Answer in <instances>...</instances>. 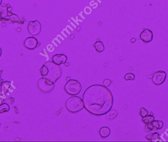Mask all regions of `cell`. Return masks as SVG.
I'll use <instances>...</instances> for the list:
<instances>
[{
    "mask_svg": "<svg viewBox=\"0 0 168 142\" xmlns=\"http://www.w3.org/2000/svg\"><path fill=\"white\" fill-rule=\"evenodd\" d=\"M85 108L90 113L97 115L106 114L113 106V98L111 91L101 85L89 87L83 95Z\"/></svg>",
    "mask_w": 168,
    "mask_h": 142,
    "instance_id": "obj_1",
    "label": "cell"
},
{
    "mask_svg": "<svg viewBox=\"0 0 168 142\" xmlns=\"http://www.w3.org/2000/svg\"><path fill=\"white\" fill-rule=\"evenodd\" d=\"M44 64L48 68L47 74L44 78L49 80L53 83H55L62 75L61 67L53 61H47Z\"/></svg>",
    "mask_w": 168,
    "mask_h": 142,
    "instance_id": "obj_2",
    "label": "cell"
},
{
    "mask_svg": "<svg viewBox=\"0 0 168 142\" xmlns=\"http://www.w3.org/2000/svg\"><path fill=\"white\" fill-rule=\"evenodd\" d=\"M66 107L69 111L71 113H76L81 110L84 106L82 99L79 97L74 96L67 100Z\"/></svg>",
    "mask_w": 168,
    "mask_h": 142,
    "instance_id": "obj_3",
    "label": "cell"
},
{
    "mask_svg": "<svg viewBox=\"0 0 168 142\" xmlns=\"http://www.w3.org/2000/svg\"><path fill=\"white\" fill-rule=\"evenodd\" d=\"M64 88L66 93L70 96L78 95L82 89L80 82L74 79H71L68 81Z\"/></svg>",
    "mask_w": 168,
    "mask_h": 142,
    "instance_id": "obj_4",
    "label": "cell"
},
{
    "mask_svg": "<svg viewBox=\"0 0 168 142\" xmlns=\"http://www.w3.org/2000/svg\"><path fill=\"white\" fill-rule=\"evenodd\" d=\"M38 85L39 89L43 93H48L51 91L55 87L54 83L44 77L39 79Z\"/></svg>",
    "mask_w": 168,
    "mask_h": 142,
    "instance_id": "obj_5",
    "label": "cell"
},
{
    "mask_svg": "<svg viewBox=\"0 0 168 142\" xmlns=\"http://www.w3.org/2000/svg\"><path fill=\"white\" fill-rule=\"evenodd\" d=\"M27 28L30 34L33 36H36L41 32L42 25L38 20L30 21L28 23Z\"/></svg>",
    "mask_w": 168,
    "mask_h": 142,
    "instance_id": "obj_6",
    "label": "cell"
},
{
    "mask_svg": "<svg viewBox=\"0 0 168 142\" xmlns=\"http://www.w3.org/2000/svg\"><path fill=\"white\" fill-rule=\"evenodd\" d=\"M166 77L167 74L165 71L161 70L158 71L154 73L152 78V82L156 85H161L165 82Z\"/></svg>",
    "mask_w": 168,
    "mask_h": 142,
    "instance_id": "obj_7",
    "label": "cell"
},
{
    "mask_svg": "<svg viewBox=\"0 0 168 142\" xmlns=\"http://www.w3.org/2000/svg\"><path fill=\"white\" fill-rule=\"evenodd\" d=\"M38 44V40L34 37L26 38L24 43V46L29 50H34L37 48Z\"/></svg>",
    "mask_w": 168,
    "mask_h": 142,
    "instance_id": "obj_8",
    "label": "cell"
},
{
    "mask_svg": "<svg viewBox=\"0 0 168 142\" xmlns=\"http://www.w3.org/2000/svg\"><path fill=\"white\" fill-rule=\"evenodd\" d=\"M153 32L148 29H144L140 34V39L144 43H149L153 39Z\"/></svg>",
    "mask_w": 168,
    "mask_h": 142,
    "instance_id": "obj_9",
    "label": "cell"
},
{
    "mask_svg": "<svg viewBox=\"0 0 168 142\" xmlns=\"http://www.w3.org/2000/svg\"><path fill=\"white\" fill-rule=\"evenodd\" d=\"M67 59V56L64 54H56L52 56V61L58 65L65 64Z\"/></svg>",
    "mask_w": 168,
    "mask_h": 142,
    "instance_id": "obj_10",
    "label": "cell"
},
{
    "mask_svg": "<svg viewBox=\"0 0 168 142\" xmlns=\"http://www.w3.org/2000/svg\"><path fill=\"white\" fill-rule=\"evenodd\" d=\"M145 139L151 142H161V140H160V135L157 132L148 134L145 137Z\"/></svg>",
    "mask_w": 168,
    "mask_h": 142,
    "instance_id": "obj_11",
    "label": "cell"
},
{
    "mask_svg": "<svg viewBox=\"0 0 168 142\" xmlns=\"http://www.w3.org/2000/svg\"><path fill=\"white\" fill-rule=\"evenodd\" d=\"M100 136L103 138L108 137L111 134V130L108 127H102L100 128L99 131Z\"/></svg>",
    "mask_w": 168,
    "mask_h": 142,
    "instance_id": "obj_12",
    "label": "cell"
},
{
    "mask_svg": "<svg viewBox=\"0 0 168 142\" xmlns=\"http://www.w3.org/2000/svg\"><path fill=\"white\" fill-rule=\"evenodd\" d=\"M11 85V82L10 81H4L2 82L1 85V91L3 95H5V94L8 92Z\"/></svg>",
    "mask_w": 168,
    "mask_h": 142,
    "instance_id": "obj_13",
    "label": "cell"
},
{
    "mask_svg": "<svg viewBox=\"0 0 168 142\" xmlns=\"http://www.w3.org/2000/svg\"><path fill=\"white\" fill-rule=\"evenodd\" d=\"M106 114V118L107 119L112 120L117 117L118 115V112L115 110L111 109Z\"/></svg>",
    "mask_w": 168,
    "mask_h": 142,
    "instance_id": "obj_14",
    "label": "cell"
},
{
    "mask_svg": "<svg viewBox=\"0 0 168 142\" xmlns=\"http://www.w3.org/2000/svg\"><path fill=\"white\" fill-rule=\"evenodd\" d=\"M94 46L95 50L98 53H101V52H103L105 50V46H104L103 42H102L101 41L96 42L94 44Z\"/></svg>",
    "mask_w": 168,
    "mask_h": 142,
    "instance_id": "obj_15",
    "label": "cell"
},
{
    "mask_svg": "<svg viewBox=\"0 0 168 142\" xmlns=\"http://www.w3.org/2000/svg\"><path fill=\"white\" fill-rule=\"evenodd\" d=\"M0 13H1L2 18H5L8 16V8L5 4H0Z\"/></svg>",
    "mask_w": 168,
    "mask_h": 142,
    "instance_id": "obj_16",
    "label": "cell"
},
{
    "mask_svg": "<svg viewBox=\"0 0 168 142\" xmlns=\"http://www.w3.org/2000/svg\"><path fill=\"white\" fill-rule=\"evenodd\" d=\"M152 124L155 128L156 130H159L162 128L163 126V122L161 120H153L152 122Z\"/></svg>",
    "mask_w": 168,
    "mask_h": 142,
    "instance_id": "obj_17",
    "label": "cell"
},
{
    "mask_svg": "<svg viewBox=\"0 0 168 142\" xmlns=\"http://www.w3.org/2000/svg\"><path fill=\"white\" fill-rule=\"evenodd\" d=\"M10 109L9 105L7 103H3L0 105V113L8 112Z\"/></svg>",
    "mask_w": 168,
    "mask_h": 142,
    "instance_id": "obj_18",
    "label": "cell"
},
{
    "mask_svg": "<svg viewBox=\"0 0 168 142\" xmlns=\"http://www.w3.org/2000/svg\"><path fill=\"white\" fill-rule=\"evenodd\" d=\"M154 116L150 115H147L146 116L142 117V121L144 123V124H147L152 122L154 120Z\"/></svg>",
    "mask_w": 168,
    "mask_h": 142,
    "instance_id": "obj_19",
    "label": "cell"
},
{
    "mask_svg": "<svg viewBox=\"0 0 168 142\" xmlns=\"http://www.w3.org/2000/svg\"><path fill=\"white\" fill-rule=\"evenodd\" d=\"M145 130L146 132H151L152 131H156L155 128L154 127L152 123H149L147 124H145Z\"/></svg>",
    "mask_w": 168,
    "mask_h": 142,
    "instance_id": "obj_20",
    "label": "cell"
},
{
    "mask_svg": "<svg viewBox=\"0 0 168 142\" xmlns=\"http://www.w3.org/2000/svg\"><path fill=\"white\" fill-rule=\"evenodd\" d=\"M124 78L126 80H134L135 78V75L132 73H129L125 75Z\"/></svg>",
    "mask_w": 168,
    "mask_h": 142,
    "instance_id": "obj_21",
    "label": "cell"
},
{
    "mask_svg": "<svg viewBox=\"0 0 168 142\" xmlns=\"http://www.w3.org/2000/svg\"><path fill=\"white\" fill-rule=\"evenodd\" d=\"M148 114V111L144 107H141L140 109V115L144 117Z\"/></svg>",
    "mask_w": 168,
    "mask_h": 142,
    "instance_id": "obj_22",
    "label": "cell"
},
{
    "mask_svg": "<svg viewBox=\"0 0 168 142\" xmlns=\"http://www.w3.org/2000/svg\"><path fill=\"white\" fill-rule=\"evenodd\" d=\"M111 83H112V81L109 79H105L104 82H103V84L106 87H108V86H110L111 84Z\"/></svg>",
    "mask_w": 168,
    "mask_h": 142,
    "instance_id": "obj_23",
    "label": "cell"
},
{
    "mask_svg": "<svg viewBox=\"0 0 168 142\" xmlns=\"http://www.w3.org/2000/svg\"><path fill=\"white\" fill-rule=\"evenodd\" d=\"M6 99L5 95H0V105L2 104Z\"/></svg>",
    "mask_w": 168,
    "mask_h": 142,
    "instance_id": "obj_24",
    "label": "cell"
},
{
    "mask_svg": "<svg viewBox=\"0 0 168 142\" xmlns=\"http://www.w3.org/2000/svg\"><path fill=\"white\" fill-rule=\"evenodd\" d=\"M3 70L0 71V86L1 85L2 82H3V81H4V80L2 79L1 78V74H2V73H3Z\"/></svg>",
    "mask_w": 168,
    "mask_h": 142,
    "instance_id": "obj_25",
    "label": "cell"
},
{
    "mask_svg": "<svg viewBox=\"0 0 168 142\" xmlns=\"http://www.w3.org/2000/svg\"><path fill=\"white\" fill-rule=\"evenodd\" d=\"M9 102L11 104H14V98H12V97H10L9 98Z\"/></svg>",
    "mask_w": 168,
    "mask_h": 142,
    "instance_id": "obj_26",
    "label": "cell"
},
{
    "mask_svg": "<svg viewBox=\"0 0 168 142\" xmlns=\"http://www.w3.org/2000/svg\"><path fill=\"white\" fill-rule=\"evenodd\" d=\"M13 10V8L12 7H9V8H8V12H12V11Z\"/></svg>",
    "mask_w": 168,
    "mask_h": 142,
    "instance_id": "obj_27",
    "label": "cell"
},
{
    "mask_svg": "<svg viewBox=\"0 0 168 142\" xmlns=\"http://www.w3.org/2000/svg\"><path fill=\"white\" fill-rule=\"evenodd\" d=\"M136 41V39L135 38H132L131 40V42L132 43H134L135 41Z\"/></svg>",
    "mask_w": 168,
    "mask_h": 142,
    "instance_id": "obj_28",
    "label": "cell"
},
{
    "mask_svg": "<svg viewBox=\"0 0 168 142\" xmlns=\"http://www.w3.org/2000/svg\"><path fill=\"white\" fill-rule=\"evenodd\" d=\"M2 49H1V48H0V57H1V54H2Z\"/></svg>",
    "mask_w": 168,
    "mask_h": 142,
    "instance_id": "obj_29",
    "label": "cell"
},
{
    "mask_svg": "<svg viewBox=\"0 0 168 142\" xmlns=\"http://www.w3.org/2000/svg\"><path fill=\"white\" fill-rule=\"evenodd\" d=\"M7 8H9V7H10V4H8V5H7Z\"/></svg>",
    "mask_w": 168,
    "mask_h": 142,
    "instance_id": "obj_30",
    "label": "cell"
},
{
    "mask_svg": "<svg viewBox=\"0 0 168 142\" xmlns=\"http://www.w3.org/2000/svg\"><path fill=\"white\" fill-rule=\"evenodd\" d=\"M150 114L151 115H152V116H153V115H154V114H153V113L152 112H151L150 113Z\"/></svg>",
    "mask_w": 168,
    "mask_h": 142,
    "instance_id": "obj_31",
    "label": "cell"
},
{
    "mask_svg": "<svg viewBox=\"0 0 168 142\" xmlns=\"http://www.w3.org/2000/svg\"><path fill=\"white\" fill-rule=\"evenodd\" d=\"M40 44H41V43L40 42H39V43H38V46H37V47H39L40 45Z\"/></svg>",
    "mask_w": 168,
    "mask_h": 142,
    "instance_id": "obj_32",
    "label": "cell"
},
{
    "mask_svg": "<svg viewBox=\"0 0 168 142\" xmlns=\"http://www.w3.org/2000/svg\"><path fill=\"white\" fill-rule=\"evenodd\" d=\"M2 0H0V4H2Z\"/></svg>",
    "mask_w": 168,
    "mask_h": 142,
    "instance_id": "obj_33",
    "label": "cell"
},
{
    "mask_svg": "<svg viewBox=\"0 0 168 142\" xmlns=\"http://www.w3.org/2000/svg\"><path fill=\"white\" fill-rule=\"evenodd\" d=\"M0 126H1V123H0Z\"/></svg>",
    "mask_w": 168,
    "mask_h": 142,
    "instance_id": "obj_34",
    "label": "cell"
}]
</instances>
